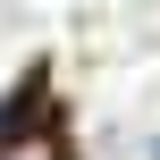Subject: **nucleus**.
<instances>
[{"label": "nucleus", "mask_w": 160, "mask_h": 160, "mask_svg": "<svg viewBox=\"0 0 160 160\" xmlns=\"http://www.w3.org/2000/svg\"><path fill=\"white\" fill-rule=\"evenodd\" d=\"M8 160H51V143H17V152H8Z\"/></svg>", "instance_id": "1"}]
</instances>
